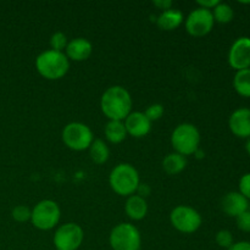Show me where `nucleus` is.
Segmentation results:
<instances>
[{"label": "nucleus", "mask_w": 250, "mask_h": 250, "mask_svg": "<svg viewBox=\"0 0 250 250\" xmlns=\"http://www.w3.org/2000/svg\"><path fill=\"white\" fill-rule=\"evenodd\" d=\"M132 97L122 85L109 87L100 98V109L109 121H125L132 112Z\"/></svg>", "instance_id": "1"}, {"label": "nucleus", "mask_w": 250, "mask_h": 250, "mask_svg": "<svg viewBox=\"0 0 250 250\" xmlns=\"http://www.w3.org/2000/svg\"><path fill=\"white\" fill-rule=\"evenodd\" d=\"M36 68L42 77L56 81L65 77L70 70V60L62 51L49 50L39 54L36 59Z\"/></svg>", "instance_id": "2"}, {"label": "nucleus", "mask_w": 250, "mask_h": 250, "mask_svg": "<svg viewBox=\"0 0 250 250\" xmlns=\"http://www.w3.org/2000/svg\"><path fill=\"white\" fill-rule=\"evenodd\" d=\"M111 189L121 197H131L136 194V190L141 183L139 173L133 165L127 163L119 164L111 170L109 176Z\"/></svg>", "instance_id": "3"}, {"label": "nucleus", "mask_w": 250, "mask_h": 250, "mask_svg": "<svg viewBox=\"0 0 250 250\" xmlns=\"http://www.w3.org/2000/svg\"><path fill=\"white\" fill-rule=\"evenodd\" d=\"M200 132L193 124H180L171 134V146L183 156L193 155L200 148Z\"/></svg>", "instance_id": "4"}, {"label": "nucleus", "mask_w": 250, "mask_h": 250, "mask_svg": "<svg viewBox=\"0 0 250 250\" xmlns=\"http://www.w3.org/2000/svg\"><path fill=\"white\" fill-rule=\"evenodd\" d=\"M109 243L112 250H141V232L134 225L121 222L110 232Z\"/></svg>", "instance_id": "5"}, {"label": "nucleus", "mask_w": 250, "mask_h": 250, "mask_svg": "<svg viewBox=\"0 0 250 250\" xmlns=\"http://www.w3.org/2000/svg\"><path fill=\"white\" fill-rule=\"evenodd\" d=\"M61 217L60 207L51 199H44L37 203L32 209L31 222L41 231H49L55 229Z\"/></svg>", "instance_id": "6"}, {"label": "nucleus", "mask_w": 250, "mask_h": 250, "mask_svg": "<svg viewBox=\"0 0 250 250\" xmlns=\"http://www.w3.org/2000/svg\"><path fill=\"white\" fill-rule=\"evenodd\" d=\"M63 144L73 151H84L89 149L94 141V136L89 126L82 122H70L61 133Z\"/></svg>", "instance_id": "7"}, {"label": "nucleus", "mask_w": 250, "mask_h": 250, "mask_svg": "<svg viewBox=\"0 0 250 250\" xmlns=\"http://www.w3.org/2000/svg\"><path fill=\"white\" fill-rule=\"evenodd\" d=\"M170 222L181 233L190 234L197 232L203 224L202 215L188 205H178L171 211Z\"/></svg>", "instance_id": "8"}, {"label": "nucleus", "mask_w": 250, "mask_h": 250, "mask_svg": "<svg viewBox=\"0 0 250 250\" xmlns=\"http://www.w3.org/2000/svg\"><path fill=\"white\" fill-rule=\"evenodd\" d=\"M84 232L75 222H67L56 229L53 237L55 250H77L82 246Z\"/></svg>", "instance_id": "9"}, {"label": "nucleus", "mask_w": 250, "mask_h": 250, "mask_svg": "<svg viewBox=\"0 0 250 250\" xmlns=\"http://www.w3.org/2000/svg\"><path fill=\"white\" fill-rule=\"evenodd\" d=\"M215 24L214 16L210 10L198 6L192 10L185 21L186 31L192 37H204L212 31Z\"/></svg>", "instance_id": "10"}, {"label": "nucleus", "mask_w": 250, "mask_h": 250, "mask_svg": "<svg viewBox=\"0 0 250 250\" xmlns=\"http://www.w3.org/2000/svg\"><path fill=\"white\" fill-rule=\"evenodd\" d=\"M227 60L236 71L250 68V37H239L232 43Z\"/></svg>", "instance_id": "11"}, {"label": "nucleus", "mask_w": 250, "mask_h": 250, "mask_svg": "<svg viewBox=\"0 0 250 250\" xmlns=\"http://www.w3.org/2000/svg\"><path fill=\"white\" fill-rule=\"evenodd\" d=\"M127 134L134 138H143L148 136L151 129V122L142 111H132L124 121Z\"/></svg>", "instance_id": "12"}, {"label": "nucleus", "mask_w": 250, "mask_h": 250, "mask_svg": "<svg viewBox=\"0 0 250 250\" xmlns=\"http://www.w3.org/2000/svg\"><path fill=\"white\" fill-rule=\"evenodd\" d=\"M229 127L238 138H250V109L239 107L234 110L229 119Z\"/></svg>", "instance_id": "13"}, {"label": "nucleus", "mask_w": 250, "mask_h": 250, "mask_svg": "<svg viewBox=\"0 0 250 250\" xmlns=\"http://www.w3.org/2000/svg\"><path fill=\"white\" fill-rule=\"evenodd\" d=\"M249 200L239 192H229L221 200V209L227 216L234 217L249 210Z\"/></svg>", "instance_id": "14"}, {"label": "nucleus", "mask_w": 250, "mask_h": 250, "mask_svg": "<svg viewBox=\"0 0 250 250\" xmlns=\"http://www.w3.org/2000/svg\"><path fill=\"white\" fill-rule=\"evenodd\" d=\"M93 45L87 38H75L68 42L67 46L65 49V55L67 56L68 60L81 62L85 61L90 55H92Z\"/></svg>", "instance_id": "15"}, {"label": "nucleus", "mask_w": 250, "mask_h": 250, "mask_svg": "<svg viewBox=\"0 0 250 250\" xmlns=\"http://www.w3.org/2000/svg\"><path fill=\"white\" fill-rule=\"evenodd\" d=\"M126 215L133 221H141L148 214V203L144 198L133 194L127 198L125 204Z\"/></svg>", "instance_id": "16"}, {"label": "nucleus", "mask_w": 250, "mask_h": 250, "mask_svg": "<svg viewBox=\"0 0 250 250\" xmlns=\"http://www.w3.org/2000/svg\"><path fill=\"white\" fill-rule=\"evenodd\" d=\"M183 14L178 9H170L163 11L155 20L156 24L163 31H173L183 23Z\"/></svg>", "instance_id": "17"}, {"label": "nucleus", "mask_w": 250, "mask_h": 250, "mask_svg": "<svg viewBox=\"0 0 250 250\" xmlns=\"http://www.w3.org/2000/svg\"><path fill=\"white\" fill-rule=\"evenodd\" d=\"M187 166V158L181 154L173 153L167 154L163 160V168L167 175L175 176L182 172Z\"/></svg>", "instance_id": "18"}, {"label": "nucleus", "mask_w": 250, "mask_h": 250, "mask_svg": "<svg viewBox=\"0 0 250 250\" xmlns=\"http://www.w3.org/2000/svg\"><path fill=\"white\" fill-rule=\"evenodd\" d=\"M105 138L112 144H120L126 139L127 131L124 121H109L104 128Z\"/></svg>", "instance_id": "19"}, {"label": "nucleus", "mask_w": 250, "mask_h": 250, "mask_svg": "<svg viewBox=\"0 0 250 250\" xmlns=\"http://www.w3.org/2000/svg\"><path fill=\"white\" fill-rule=\"evenodd\" d=\"M89 156L93 163L97 165H103L106 163L110 158V149L105 141L100 138L94 139L89 146Z\"/></svg>", "instance_id": "20"}, {"label": "nucleus", "mask_w": 250, "mask_h": 250, "mask_svg": "<svg viewBox=\"0 0 250 250\" xmlns=\"http://www.w3.org/2000/svg\"><path fill=\"white\" fill-rule=\"evenodd\" d=\"M233 88L241 97L250 98V68L236 71L233 77Z\"/></svg>", "instance_id": "21"}, {"label": "nucleus", "mask_w": 250, "mask_h": 250, "mask_svg": "<svg viewBox=\"0 0 250 250\" xmlns=\"http://www.w3.org/2000/svg\"><path fill=\"white\" fill-rule=\"evenodd\" d=\"M212 16H214L215 22L219 23H229L234 17V11L232 9L231 5L226 4V2H221L212 10Z\"/></svg>", "instance_id": "22"}, {"label": "nucleus", "mask_w": 250, "mask_h": 250, "mask_svg": "<svg viewBox=\"0 0 250 250\" xmlns=\"http://www.w3.org/2000/svg\"><path fill=\"white\" fill-rule=\"evenodd\" d=\"M68 44V39L65 33L62 32H55L53 36L50 37V46L51 50L55 51H65L66 46Z\"/></svg>", "instance_id": "23"}, {"label": "nucleus", "mask_w": 250, "mask_h": 250, "mask_svg": "<svg viewBox=\"0 0 250 250\" xmlns=\"http://www.w3.org/2000/svg\"><path fill=\"white\" fill-rule=\"evenodd\" d=\"M32 210L26 205H17L12 209L11 216L16 222H27L31 220Z\"/></svg>", "instance_id": "24"}, {"label": "nucleus", "mask_w": 250, "mask_h": 250, "mask_svg": "<svg viewBox=\"0 0 250 250\" xmlns=\"http://www.w3.org/2000/svg\"><path fill=\"white\" fill-rule=\"evenodd\" d=\"M215 241H216L217 246L225 249H229L234 243L233 234L229 229H220L215 236Z\"/></svg>", "instance_id": "25"}, {"label": "nucleus", "mask_w": 250, "mask_h": 250, "mask_svg": "<svg viewBox=\"0 0 250 250\" xmlns=\"http://www.w3.org/2000/svg\"><path fill=\"white\" fill-rule=\"evenodd\" d=\"M164 112H165V109H164V105L161 104H151L146 107V110L144 111L146 116L148 117V120L150 122L158 121L163 117Z\"/></svg>", "instance_id": "26"}, {"label": "nucleus", "mask_w": 250, "mask_h": 250, "mask_svg": "<svg viewBox=\"0 0 250 250\" xmlns=\"http://www.w3.org/2000/svg\"><path fill=\"white\" fill-rule=\"evenodd\" d=\"M238 188V192L241 193L244 198L250 200V172L244 173V175L242 176L241 180H239Z\"/></svg>", "instance_id": "27"}, {"label": "nucleus", "mask_w": 250, "mask_h": 250, "mask_svg": "<svg viewBox=\"0 0 250 250\" xmlns=\"http://www.w3.org/2000/svg\"><path fill=\"white\" fill-rule=\"evenodd\" d=\"M237 227L243 232H250V211L247 210L246 212L236 217Z\"/></svg>", "instance_id": "28"}, {"label": "nucleus", "mask_w": 250, "mask_h": 250, "mask_svg": "<svg viewBox=\"0 0 250 250\" xmlns=\"http://www.w3.org/2000/svg\"><path fill=\"white\" fill-rule=\"evenodd\" d=\"M197 4L199 7H203V9H207V10H210V11H212V10L220 4V1L219 0H198Z\"/></svg>", "instance_id": "29"}, {"label": "nucleus", "mask_w": 250, "mask_h": 250, "mask_svg": "<svg viewBox=\"0 0 250 250\" xmlns=\"http://www.w3.org/2000/svg\"><path fill=\"white\" fill-rule=\"evenodd\" d=\"M150 193H151L150 186L146 185V183H139L138 188H137V190H136L137 195H139V197H142L146 199V197H149V195H150Z\"/></svg>", "instance_id": "30"}, {"label": "nucleus", "mask_w": 250, "mask_h": 250, "mask_svg": "<svg viewBox=\"0 0 250 250\" xmlns=\"http://www.w3.org/2000/svg\"><path fill=\"white\" fill-rule=\"evenodd\" d=\"M153 5L158 7L159 10H161V11L172 9V1L171 0H155V1H153Z\"/></svg>", "instance_id": "31"}, {"label": "nucleus", "mask_w": 250, "mask_h": 250, "mask_svg": "<svg viewBox=\"0 0 250 250\" xmlns=\"http://www.w3.org/2000/svg\"><path fill=\"white\" fill-rule=\"evenodd\" d=\"M226 250H250V242L248 241H241L233 243L229 249Z\"/></svg>", "instance_id": "32"}, {"label": "nucleus", "mask_w": 250, "mask_h": 250, "mask_svg": "<svg viewBox=\"0 0 250 250\" xmlns=\"http://www.w3.org/2000/svg\"><path fill=\"white\" fill-rule=\"evenodd\" d=\"M193 155H194L197 159H203V158H204V156H205V153L202 150V149L199 148L197 151H195L194 154H193Z\"/></svg>", "instance_id": "33"}, {"label": "nucleus", "mask_w": 250, "mask_h": 250, "mask_svg": "<svg viewBox=\"0 0 250 250\" xmlns=\"http://www.w3.org/2000/svg\"><path fill=\"white\" fill-rule=\"evenodd\" d=\"M246 151L248 153V155L250 156V138L247 139V142H246Z\"/></svg>", "instance_id": "34"}, {"label": "nucleus", "mask_w": 250, "mask_h": 250, "mask_svg": "<svg viewBox=\"0 0 250 250\" xmlns=\"http://www.w3.org/2000/svg\"><path fill=\"white\" fill-rule=\"evenodd\" d=\"M249 211H250V205H249Z\"/></svg>", "instance_id": "35"}]
</instances>
